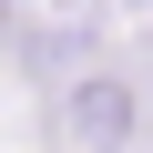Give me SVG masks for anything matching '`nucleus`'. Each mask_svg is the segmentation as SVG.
Instances as JSON below:
<instances>
[{"label": "nucleus", "instance_id": "obj_1", "mask_svg": "<svg viewBox=\"0 0 153 153\" xmlns=\"http://www.w3.org/2000/svg\"><path fill=\"white\" fill-rule=\"evenodd\" d=\"M133 123H143V92L123 71H82L61 92V143L71 153H133Z\"/></svg>", "mask_w": 153, "mask_h": 153}, {"label": "nucleus", "instance_id": "obj_2", "mask_svg": "<svg viewBox=\"0 0 153 153\" xmlns=\"http://www.w3.org/2000/svg\"><path fill=\"white\" fill-rule=\"evenodd\" d=\"M31 10H82V0H31Z\"/></svg>", "mask_w": 153, "mask_h": 153}, {"label": "nucleus", "instance_id": "obj_3", "mask_svg": "<svg viewBox=\"0 0 153 153\" xmlns=\"http://www.w3.org/2000/svg\"><path fill=\"white\" fill-rule=\"evenodd\" d=\"M0 31H10V0H0Z\"/></svg>", "mask_w": 153, "mask_h": 153}]
</instances>
